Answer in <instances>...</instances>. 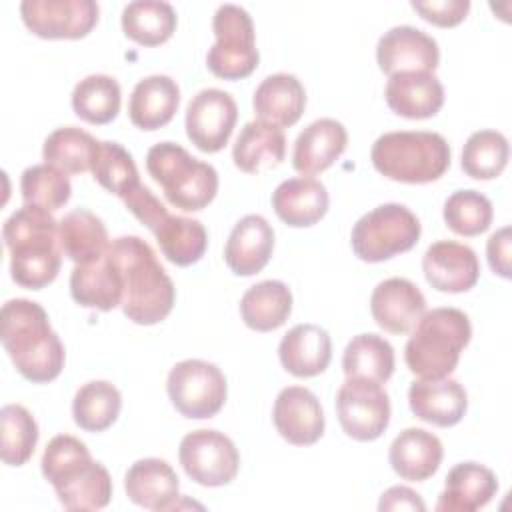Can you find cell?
Here are the masks:
<instances>
[{"label":"cell","mask_w":512,"mask_h":512,"mask_svg":"<svg viewBox=\"0 0 512 512\" xmlns=\"http://www.w3.org/2000/svg\"><path fill=\"white\" fill-rule=\"evenodd\" d=\"M444 456L442 442L424 428H406L390 444L392 470L410 482H424L436 474Z\"/></svg>","instance_id":"27"},{"label":"cell","mask_w":512,"mask_h":512,"mask_svg":"<svg viewBox=\"0 0 512 512\" xmlns=\"http://www.w3.org/2000/svg\"><path fill=\"white\" fill-rule=\"evenodd\" d=\"M178 488L180 482L174 468L162 458L136 460L124 476L126 496L146 510H172L180 496Z\"/></svg>","instance_id":"23"},{"label":"cell","mask_w":512,"mask_h":512,"mask_svg":"<svg viewBox=\"0 0 512 512\" xmlns=\"http://www.w3.org/2000/svg\"><path fill=\"white\" fill-rule=\"evenodd\" d=\"M376 60L384 74L434 72L440 50L432 36L414 26H394L384 32L376 46Z\"/></svg>","instance_id":"15"},{"label":"cell","mask_w":512,"mask_h":512,"mask_svg":"<svg viewBox=\"0 0 512 512\" xmlns=\"http://www.w3.org/2000/svg\"><path fill=\"white\" fill-rule=\"evenodd\" d=\"M286 156V136L276 124L262 120L246 122L234 146L232 160L246 174H260L282 164Z\"/></svg>","instance_id":"28"},{"label":"cell","mask_w":512,"mask_h":512,"mask_svg":"<svg viewBox=\"0 0 512 512\" xmlns=\"http://www.w3.org/2000/svg\"><path fill=\"white\" fill-rule=\"evenodd\" d=\"M408 404L416 418L450 428L462 420L468 408V396L464 386L452 378L438 380H414L408 388Z\"/></svg>","instance_id":"19"},{"label":"cell","mask_w":512,"mask_h":512,"mask_svg":"<svg viewBox=\"0 0 512 512\" xmlns=\"http://www.w3.org/2000/svg\"><path fill=\"white\" fill-rule=\"evenodd\" d=\"M336 414L342 430L350 438L372 442L390 424V398L378 382L346 378L336 394Z\"/></svg>","instance_id":"11"},{"label":"cell","mask_w":512,"mask_h":512,"mask_svg":"<svg viewBox=\"0 0 512 512\" xmlns=\"http://www.w3.org/2000/svg\"><path fill=\"white\" fill-rule=\"evenodd\" d=\"M272 420L278 434L294 446L316 444L324 434L320 400L304 386H288L280 390L274 402Z\"/></svg>","instance_id":"16"},{"label":"cell","mask_w":512,"mask_h":512,"mask_svg":"<svg viewBox=\"0 0 512 512\" xmlns=\"http://www.w3.org/2000/svg\"><path fill=\"white\" fill-rule=\"evenodd\" d=\"M384 96L394 114L422 120L440 112L444 86L434 72H398L388 78Z\"/></svg>","instance_id":"22"},{"label":"cell","mask_w":512,"mask_h":512,"mask_svg":"<svg viewBox=\"0 0 512 512\" xmlns=\"http://www.w3.org/2000/svg\"><path fill=\"white\" fill-rule=\"evenodd\" d=\"M488 264L494 274L510 278V226L496 230L486 244Z\"/></svg>","instance_id":"47"},{"label":"cell","mask_w":512,"mask_h":512,"mask_svg":"<svg viewBox=\"0 0 512 512\" xmlns=\"http://www.w3.org/2000/svg\"><path fill=\"white\" fill-rule=\"evenodd\" d=\"M212 30L216 42L206 54L208 70L224 80L250 76L260 62L250 14L242 6L222 4L214 12Z\"/></svg>","instance_id":"9"},{"label":"cell","mask_w":512,"mask_h":512,"mask_svg":"<svg viewBox=\"0 0 512 512\" xmlns=\"http://www.w3.org/2000/svg\"><path fill=\"white\" fill-rule=\"evenodd\" d=\"M2 446L0 456L6 466H22L38 444V424L22 404H6L0 410Z\"/></svg>","instance_id":"41"},{"label":"cell","mask_w":512,"mask_h":512,"mask_svg":"<svg viewBox=\"0 0 512 512\" xmlns=\"http://www.w3.org/2000/svg\"><path fill=\"white\" fill-rule=\"evenodd\" d=\"M122 408V396L112 382L92 380L78 388L72 400L74 422L86 432L110 428Z\"/></svg>","instance_id":"38"},{"label":"cell","mask_w":512,"mask_h":512,"mask_svg":"<svg viewBox=\"0 0 512 512\" xmlns=\"http://www.w3.org/2000/svg\"><path fill=\"white\" fill-rule=\"evenodd\" d=\"M98 150L100 140H96L92 134L76 126H64L48 134L42 156L46 164H52L66 174H82L92 170Z\"/></svg>","instance_id":"34"},{"label":"cell","mask_w":512,"mask_h":512,"mask_svg":"<svg viewBox=\"0 0 512 512\" xmlns=\"http://www.w3.org/2000/svg\"><path fill=\"white\" fill-rule=\"evenodd\" d=\"M0 338L12 364L26 380L44 384L60 376L66 358L64 344L38 302L8 300L2 306Z\"/></svg>","instance_id":"2"},{"label":"cell","mask_w":512,"mask_h":512,"mask_svg":"<svg viewBox=\"0 0 512 512\" xmlns=\"http://www.w3.org/2000/svg\"><path fill=\"white\" fill-rule=\"evenodd\" d=\"M444 222L460 236H478L492 224V202L478 190H456L444 202Z\"/></svg>","instance_id":"44"},{"label":"cell","mask_w":512,"mask_h":512,"mask_svg":"<svg viewBox=\"0 0 512 512\" xmlns=\"http://www.w3.org/2000/svg\"><path fill=\"white\" fill-rule=\"evenodd\" d=\"M146 170L162 186L166 200L184 212L206 208L218 192L216 168L176 142L154 144L146 154Z\"/></svg>","instance_id":"7"},{"label":"cell","mask_w":512,"mask_h":512,"mask_svg":"<svg viewBox=\"0 0 512 512\" xmlns=\"http://www.w3.org/2000/svg\"><path fill=\"white\" fill-rule=\"evenodd\" d=\"M172 406L186 418L202 420L216 416L228 394L222 370L206 360L188 358L172 366L166 380Z\"/></svg>","instance_id":"10"},{"label":"cell","mask_w":512,"mask_h":512,"mask_svg":"<svg viewBox=\"0 0 512 512\" xmlns=\"http://www.w3.org/2000/svg\"><path fill=\"white\" fill-rule=\"evenodd\" d=\"M20 194L24 204L40 206L54 212L70 200L72 186L66 172L44 162V164L28 166L22 172Z\"/></svg>","instance_id":"42"},{"label":"cell","mask_w":512,"mask_h":512,"mask_svg":"<svg viewBox=\"0 0 512 512\" xmlns=\"http://www.w3.org/2000/svg\"><path fill=\"white\" fill-rule=\"evenodd\" d=\"M122 92L116 78L108 74H90L82 78L72 92V108L88 124H108L120 112Z\"/></svg>","instance_id":"39"},{"label":"cell","mask_w":512,"mask_h":512,"mask_svg":"<svg viewBox=\"0 0 512 512\" xmlns=\"http://www.w3.org/2000/svg\"><path fill=\"white\" fill-rule=\"evenodd\" d=\"M428 284L438 292H468L476 286L480 264L476 252L454 240H438L428 246L422 258Z\"/></svg>","instance_id":"17"},{"label":"cell","mask_w":512,"mask_h":512,"mask_svg":"<svg viewBox=\"0 0 512 512\" xmlns=\"http://www.w3.org/2000/svg\"><path fill=\"white\" fill-rule=\"evenodd\" d=\"M508 140L498 130H478L468 136L462 148V170L476 180H492L508 164Z\"/></svg>","instance_id":"40"},{"label":"cell","mask_w":512,"mask_h":512,"mask_svg":"<svg viewBox=\"0 0 512 512\" xmlns=\"http://www.w3.org/2000/svg\"><path fill=\"white\" fill-rule=\"evenodd\" d=\"M380 510H426L420 494L408 486H392L388 488L378 504Z\"/></svg>","instance_id":"48"},{"label":"cell","mask_w":512,"mask_h":512,"mask_svg":"<svg viewBox=\"0 0 512 512\" xmlns=\"http://www.w3.org/2000/svg\"><path fill=\"white\" fill-rule=\"evenodd\" d=\"M274 250V230L260 214L240 218L224 248V260L236 276L258 274L270 260Z\"/></svg>","instance_id":"20"},{"label":"cell","mask_w":512,"mask_h":512,"mask_svg":"<svg viewBox=\"0 0 512 512\" xmlns=\"http://www.w3.org/2000/svg\"><path fill=\"white\" fill-rule=\"evenodd\" d=\"M70 294L84 306L94 310H114L122 304V276L106 254L90 264H76L70 274Z\"/></svg>","instance_id":"31"},{"label":"cell","mask_w":512,"mask_h":512,"mask_svg":"<svg viewBox=\"0 0 512 512\" xmlns=\"http://www.w3.org/2000/svg\"><path fill=\"white\" fill-rule=\"evenodd\" d=\"M346 378H364L384 384L394 372V348L378 334L354 336L342 356Z\"/></svg>","instance_id":"37"},{"label":"cell","mask_w":512,"mask_h":512,"mask_svg":"<svg viewBox=\"0 0 512 512\" xmlns=\"http://www.w3.org/2000/svg\"><path fill=\"white\" fill-rule=\"evenodd\" d=\"M40 464L66 510H100L110 504L112 478L100 462L92 460L82 440L70 434L54 436Z\"/></svg>","instance_id":"4"},{"label":"cell","mask_w":512,"mask_h":512,"mask_svg":"<svg viewBox=\"0 0 512 512\" xmlns=\"http://www.w3.org/2000/svg\"><path fill=\"white\" fill-rule=\"evenodd\" d=\"M370 160L382 176L394 182L426 184L450 168V146L438 132H386L372 144Z\"/></svg>","instance_id":"6"},{"label":"cell","mask_w":512,"mask_h":512,"mask_svg":"<svg viewBox=\"0 0 512 512\" xmlns=\"http://www.w3.org/2000/svg\"><path fill=\"white\" fill-rule=\"evenodd\" d=\"M252 106L258 120L276 124L280 128L292 126L304 114L306 92L294 74H270L258 84Z\"/></svg>","instance_id":"30"},{"label":"cell","mask_w":512,"mask_h":512,"mask_svg":"<svg viewBox=\"0 0 512 512\" xmlns=\"http://www.w3.org/2000/svg\"><path fill=\"white\" fill-rule=\"evenodd\" d=\"M58 236L62 254L68 256L74 264L96 262L106 254L110 246L104 222L84 208L68 212L58 222Z\"/></svg>","instance_id":"32"},{"label":"cell","mask_w":512,"mask_h":512,"mask_svg":"<svg viewBox=\"0 0 512 512\" xmlns=\"http://www.w3.org/2000/svg\"><path fill=\"white\" fill-rule=\"evenodd\" d=\"M422 226L404 204H382L356 220L350 234L354 254L364 262H384L416 246Z\"/></svg>","instance_id":"8"},{"label":"cell","mask_w":512,"mask_h":512,"mask_svg":"<svg viewBox=\"0 0 512 512\" xmlns=\"http://www.w3.org/2000/svg\"><path fill=\"white\" fill-rule=\"evenodd\" d=\"M94 0H24L20 16L26 28L46 40H78L98 22Z\"/></svg>","instance_id":"13"},{"label":"cell","mask_w":512,"mask_h":512,"mask_svg":"<svg viewBox=\"0 0 512 512\" xmlns=\"http://www.w3.org/2000/svg\"><path fill=\"white\" fill-rule=\"evenodd\" d=\"M370 312L376 324L390 334H406L426 312V298L408 278H386L370 296Z\"/></svg>","instance_id":"18"},{"label":"cell","mask_w":512,"mask_h":512,"mask_svg":"<svg viewBox=\"0 0 512 512\" xmlns=\"http://www.w3.org/2000/svg\"><path fill=\"white\" fill-rule=\"evenodd\" d=\"M292 312V292L280 280H262L250 286L240 300L244 324L256 332L280 328Z\"/></svg>","instance_id":"33"},{"label":"cell","mask_w":512,"mask_h":512,"mask_svg":"<svg viewBox=\"0 0 512 512\" xmlns=\"http://www.w3.org/2000/svg\"><path fill=\"white\" fill-rule=\"evenodd\" d=\"M124 206L134 214L136 220H140L150 232H154L160 222L168 216L166 206L152 194V190L144 184L134 188L126 198Z\"/></svg>","instance_id":"45"},{"label":"cell","mask_w":512,"mask_h":512,"mask_svg":"<svg viewBox=\"0 0 512 512\" xmlns=\"http://www.w3.org/2000/svg\"><path fill=\"white\" fill-rule=\"evenodd\" d=\"M410 4L426 22L442 26V28L460 24L470 10L468 0H428V2L414 0Z\"/></svg>","instance_id":"46"},{"label":"cell","mask_w":512,"mask_h":512,"mask_svg":"<svg viewBox=\"0 0 512 512\" xmlns=\"http://www.w3.org/2000/svg\"><path fill=\"white\" fill-rule=\"evenodd\" d=\"M328 202L326 186L310 176L288 178L272 192L276 216L292 228H306L322 220L328 212Z\"/></svg>","instance_id":"24"},{"label":"cell","mask_w":512,"mask_h":512,"mask_svg":"<svg viewBox=\"0 0 512 512\" xmlns=\"http://www.w3.org/2000/svg\"><path fill=\"white\" fill-rule=\"evenodd\" d=\"M124 34L142 46L164 44L176 30V12L168 2L136 0L122 10Z\"/></svg>","instance_id":"36"},{"label":"cell","mask_w":512,"mask_h":512,"mask_svg":"<svg viewBox=\"0 0 512 512\" xmlns=\"http://www.w3.org/2000/svg\"><path fill=\"white\" fill-rule=\"evenodd\" d=\"M10 252L12 280L30 290H42L60 272L62 248L58 220L50 210L24 204L2 226Z\"/></svg>","instance_id":"3"},{"label":"cell","mask_w":512,"mask_h":512,"mask_svg":"<svg viewBox=\"0 0 512 512\" xmlns=\"http://www.w3.org/2000/svg\"><path fill=\"white\" fill-rule=\"evenodd\" d=\"M498 490L496 474L478 462H460L448 476L436 502L438 512H474L484 508Z\"/></svg>","instance_id":"25"},{"label":"cell","mask_w":512,"mask_h":512,"mask_svg":"<svg viewBox=\"0 0 512 512\" xmlns=\"http://www.w3.org/2000/svg\"><path fill=\"white\" fill-rule=\"evenodd\" d=\"M348 132L334 118H320L308 124L296 138L292 166L302 176H314L330 168L346 150Z\"/></svg>","instance_id":"21"},{"label":"cell","mask_w":512,"mask_h":512,"mask_svg":"<svg viewBox=\"0 0 512 512\" xmlns=\"http://www.w3.org/2000/svg\"><path fill=\"white\" fill-rule=\"evenodd\" d=\"M168 262L176 266L196 264L208 246V234L200 220L168 214L152 232Z\"/></svg>","instance_id":"35"},{"label":"cell","mask_w":512,"mask_h":512,"mask_svg":"<svg viewBox=\"0 0 512 512\" xmlns=\"http://www.w3.org/2000/svg\"><path fill=\"white\" fill-rule=\"evenodd\" d=\"M178 458L184 472L202 486L230 484L240 468V454L234 442L218 430H192L178 448Z\"/></svg>","instance_id":"12"},{"label":"cell","mask_w":512,"mask_h":512,"mask_svg":"<svg viewBox=\"0 0 512 512\" xmlns=\"http://www.w3.org/2000/svg\"><path fill=\"white\" fill-rule=\"evenodd\" d=\"M282 366L298 378L322 374L332 358V340L328 332L316 324H296L278 346Z\"/></svg>","instance_id":"26"},{"label":"cell","mask_w":512,"mask_h":512,"mask_svg":"<svg viewBox=\"0 0 512 512\" xmlns=\"http://www.w3.org/2000/svg\"><path fill=\"white\" fill-rule=\"evenodd\" d=\"M472 338L468 316L458 308H432L414 324L406 342L404 360L412 374L438 380L454 372L460 352Z\"/></svg>","instance_id":"5"},{"label":"cell","mask_w":512,"mask_h":512,"mask_svg":"<svg viewBox=\"0 0 512 512\" xmlns=\"http://www.w3.org/2000/svg\"><path fill=\"white\" fill-rule=\"evenodd\" d=\"M108 256L122 276V312L140 326L162 322L176 298L174 284L148 242L120 236L110 242Z\"/></svg>","instance_id":"1"},{"label":"cell","mask_w":512,"mask_h":512,"mask_svg":"<svg viewBox=\"0 0 512 512\" xmlns=\"http://www.w3.org/2000/svg\"><path fill=\"white\" fill-rule=\"evenodd\" d=\"M94 180L106 188L108 192L116 194L118 198H126L134 188L140 186L138 168L134 164L132 154L118 142L104 140L100 142L98 156L92 166Z\"/></svg>","instance_id":"43"},{"label":"cell","mask_w":512,"mask_h":512,"mask_svg":"<svg viewBox=\"0 0 512 512\" xmlns=\"http://www.w3.org/2000/svg\"><path fill=\"white\" fill-rule=\"evenodd\" d=\"M180 104V88L176 80L164 74H152L142 78L128 102V116L140 130H158L166 126Z\"/></svg>","instance_id":"29"},{"label":"cell","mask_w":512,"mask_h":512,"mask_svg":"<svg viewBox=\"0 0 512 512\" xmlns=\"http://www.w3.org/2000/svg\"><path fill=\"white\" fill-rule=\"evenodd\" d=\"M238 120V106L232 94L220 88H204L186 108V134L190 142L208 154L220 152Z\"/></svg>","instance_id":"14"}]
</instances>
